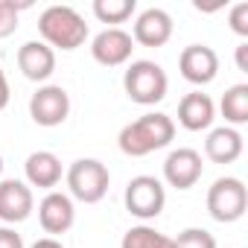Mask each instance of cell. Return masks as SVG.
<instances>
[{
  "instance_id": "cell-1",
  "label": "cell",
  "mask_w": 248,
  "mask_h": 248,
  "mask_svg": "<svg viewBox=\"0 0 248 248\" xmlns=\"http://www.w3.org/2000/svg\"><path fill=\"white\" fill-rule=\"evenodd\" d=\"M175 138V123L170 114H161V111H149L138 120H132L129 126L120 129V152L129 155V158H143V155H152L164 146H170Z\"/></svg>"
},
{
  "instance_id": "cell-2",
  "label": "cell",
  "mask_w": 248,
  "mask_h": 248,
  "mask_svg": "<svg viewBox=\"0 0 248 248\" xmlns=\"http://www.w3.org/2000/svg\"><path fill=\"white\" fill-rule=\"evenodd\" d=\"M38 32L44 38L47 47H59V50H76L85 44L88 38V24L85 18L73 9V6H47L38 18Z\"/></svg>"
},
{
  "instance_id": "cell-3",
  "label": "cell",
  "mask_w": 248,
  "mask_h": 248,
  "mask_svg": "<svg viewBox=\"0 0 248 248\" xmlns=\"http://www.w3.org/2000/svg\"><path fill=\"white\" fill-rule=\"evenodd\" d=\"M123 88H126L129 99L138 102V105H155L167 96V88H170V79H167V70L155 62H132L123 73Z\"/></svg>"
},
{
  "instance_id": "cell-4",
  "label": "cell",
  "mask_w": 248,
  "mask_h": 248,
  "mask_svg": "<svg viewBox=\"0 0 248 248\" xmlns=\"http://www.w3.org/2000/svg\"><path fill=\"white\" fill-rule=\"evenodd\" d=\"M64 178H67L70 199L85 202V204L102 202L105 193H108V184H111L108 167L102 161H96V158H79V161H73Z\"/></svg>"
},
{
  "instance_id": "cell-5",
  "label": "cell",
  "mask_w": 248,
  "mask_h": 248,
  "mask_svg": "<svg viewBox=\"0 0 248 248\" xmlns=\"http://www.w3.org/2000/svg\"><path fill=\"white\" fill-rule=\"evenodd\" d=\"M245 207H248V190L233 175L216 178L213 187L207 190V213L216 222H225V225L236 222V219L245 216Z\"/></svg>"
},
{
  "instance_id": "cell-6",
  "label": "cell",
  "mask_w": 248,
  "mask_h": 248,
  "mask_svg": "<svg viewBox=\"0 0 248 248\" xmlns=\"http://www.w3.org/2000/svg\"><path fill=\"white\" fill-rule=\"evenodd\" d=\"M167 204V190L161 184V178L155 175H135L129 184H126V210L143 222L161 216Z\"/></svg>"
},
{
  "instance_id": "cell-7",
  "label": "cell",
  "mask_w": 248,
  "mask_h": 248,
  "mask_svg": "<svg viewBox=\"0 0 248 248\" xmlns=\"http://www.w3.org/2000/svg\"><path fill=\"white\" fill-rule=\"evenodd\" d=\"M70 114V93L62 85H41L30 96V117L44 129L62 126Z\"/></svg>"
},
{
  "instance_id": "cell-8",
  "label": "cell",
  "mask_w": 248,
  "mask_h": 248,
  "mask_svg": "<svg viewBox=\"0 0 248 248\" xmlns=\"http://www.w3.org/2000/svg\"><path fill=\"white\" fill-rule=\"evenodd\" d=\"M132 50H135L132 35L126 30H120V27H108V30H102L91 41V56L102 67H120V64H126L132 59Z\"/></svg>"
},
{
  "instance_id": "cell-9",
  "label": "cell",
  "mask_w": 248,
  "mask_h": 248,
  "mask_svg": "<svg viewBox=\"0 0 248 248\" xmlns=\"http://www.w3.org/2000/svg\"><path fill=\"white\" fill-rule=\"evenodd\" d=\"M178 70L190 85H210L219 73V56L207 44H190L178 56Z\"/></svg>"
},
{
  "instance_id": "cell-10",
  "label": "cell",
  "mask_w": 248,
  "mask_h": 248,
  "mask_svg": "<svg viewBox=\"0 0 248 248\" xmlns=\"http://www.w3.org/2000/svg\"><path fill=\"white\" fill-rule=\"evenodd\" d=\"M202 172H204L202 155H199L196 149H187V146L172 149V152L167 155V161H164V181H167L170 187H175V190H190V187H196L199 178H202Z\"/></svg>"
},
{
  "instance_id": "cell-11",
  "label": "cell",
  "mask_w": 248,
  "mask_h": 248,
  "mask_svg": "<svg viewBox=\"0 0 248 248\" xmlns=\"http://www.w3.org/2000/svg\"><path fill=\"white\" fill-rule=\"evenodd\" d=\"M38 222H41L44 233H53V236L67 233V231L73 228V222H76L73 199H70L67 193L50 190V193L41 199V204H38Z\"/></svg>"
},
{
  "instance_id": "cell-12",
  "label": "cell",
  "mask_w": 248,
  "mask_h": 248,
  "mask_svg": "<svg viewBox=\"0 0 248 248\" xmlns=\"http://www.w3.org/2000/svg\"><path fill=\"white\" fill-rule=\"evenodd\" d=\"M35 207V196H32V187L27 181H18V178H3L0 181V219L15 225V222H24Z\"/></svg>"
},
{
  "instance_id": "cell-13",
  "label": "cell",
  "mask_w": 248,
  "mask_h": 248,
  "mask_svg": "<svg viewBox=\"0 0 248 248\" xmlns=\"http://www.w3.org/2000/svg\"><path fill=\"white\" fill-rule=\"evenodd\" d=\"M172 38V18L167 9H146L138 15L135 21V32H132V41L143 44V47H164L167 41Z\"/></svg>"
},
{
  "instance_id": "cell-14",
  "label": "cell",
  "mask_w": 248,
  "mask_h": 248,
  "mask_svg": "<svg viewBox=\"0 0 248 248\" xmlns=\"http://www.w3.org/2000/svg\"><path fill=\"white\" fill-rule=\"evenodd\" d=\"M18 67L30 82H47L56 70V50L44 41H27L18 50Z\"/></svg>"
},
{
  "instance_id": "cell-15",
  "label": "cell",
  "mask_w": 248,
  "mask_h": 248,
  "mask_svg": "<svg viewBox=\"0 0 248 248\" xmlns=\"http://www.w3.org/2000/svg\"><path fill=\"white\" fill-rule=\"evenodd\" d=\"M213 117H216V105L202 91H193V93H187L178 102V123L187 132H204V129H210Z\"/></svg>"
},
{
  "instance_id": "cell-16",
  "label": "cell",
  "mask_w": 248,
  "mask_h": 248,
  "mask_svg": "<svg viewBox=\"0 0 248 248\" xmlns=\"http://www.w3.org/2000/svg\"><path fill=\"white\" fill-rule=\"evenodd\" d=\"M24 172H27V184L30 187H41V190H53L59 181H62V161L47 152V149H38L27 158L24 164Z\"/></svg>"
},
{
  "instance_id": "cell-17",
  "label": "cell",
  "mask_w": 248,
  "mask_h": 248,
  "mask_svg": "<svg viewBox=\"0 0 248 248\" xmlns=\"http://www.w3.org/2000/svg\"><path fill=\"white\" fill-rule=\"evenodd\" d=\"M245 143H242V135L231 126H219L207 135L204 140V155L213 161V164H233L239 155H242Z\"/></svg>"
},
{
  "instance_id": "cell-18",
  "label": "cell",
  "mask_w": 248,
  "mask_h": 248,
  "mask_svg": "<svg viewBox=\"0 0 248 248\" xmlns=\"http://www.w3.org/2000/svg\"><path fill=\"white\" fill-rule=\"evenodd\" d=\"M120 248H175V242H172V236L161 233L152 225H135L123 233Z\"/></svg>"
},
{
  "instance_id": "cell-19",
  "label": "cell",
  "mask_w": 248,
  "mask_h": 248,
  "mask_svg": "<svg viewBox=\"0 0 248 248\" xmlns=\"http://www.w3.org/2000/svg\"><path fill=\"white\" fill-rule=\"evenodd\" d=\"M222 108V117L233 126H242V123H248V85H231L219 102Z\"/></svg>"
},
{
  "instance_id": "cell-20",
  "label": "cell",
  "mask_w": 248,
  "mask_h": 248,
  "mask_svg": "<svg viewBox=\"0 0 248 248\" xmlns=\"http://www.w3.org/2000/svg\"><path fill=\"white\" fill-rule=\"evenodd\" d=\"M138 3L135 0H93V15L102 24H126L135 15Z\"/></svg>"
},
{
  "instance_id": "cell-21",
  "label": "cell",
  "mask_w": 248,
  "mask_h": 248,
  "mask_svg": "<svg viewBox=\"0 0 248 248\" xmlns=\"http://www.w3.org/2000/svg\"><path fill=\"white\" fill-rule=\"evenodd\" d=\"M172 242L175 248H216V236L204 228H184Z\"/></svg>"
},
{
  "instance_id": "cell-22",
  "label": "cell",
  "mask_w": 248,
  "mask_h": 248,
  "mask_svg": "<svg viewBox=\"0 0 248 248\" xmlns=\"http://www.w3.org/2000/svg\"><path fill=\"white\" fill-rule=\"evenodd\" d=\"M27 3H15V0H0V38H9L18 30V15Z\"/></svg>"
},
{
  "instance_id": "cell-23",
  "label": "cell",
  "mask_w": 248,
  "mask_h": 248,
  "mask_svg": "<svg viewBox=\"0 0 248 248\" xmlns=\"http://www.w3.org/2000/svg\"><path fill=\"white\" fill-rule=\"evenodd\" d=\"M228 24H231V30H233L236 35L248 38V3H245V0H242V3H233V6H231Z\"/></svg>"
},
{
  "instance_id": "cell-24",
  "label": "cell",
  "mask_w": 248,
  "mask_h": 248,
  "mask_svg": "<svg viewBox=\"0 0 248 248\" xmlns=\"http://www.w3.org/2000/svg\"><path fill=\"white\" fill-rule=\"evenodd\" d=\"M0 248H24V239L15 228H0Z\"/></svg>"
},
{
  "instance_id": "cell-25",
  "label": "cell",
  "mask_w": 248,
  "mask_h": 248,
  "mask_svg": "<svg viewBox=\"0 0 248 248\" xmlns=\"http://www.w3.org/2000/svg\"><path fill=\"white\" fill-rule=\"evenodd\" d=\"M9 99H12V91H9V79H6L3 67H0V111H3V108L9 105Z\"/></svg>"
},
{
  "instance_id": "cell-26",
  "label": "cell",
  "mask_w": 248,
  "mask_h": 248,
  "mask_svg": "<svg viewBox=\"0 0 248 248\" xmlns=\"http://www.w3.org/2000/svg\"><path fill=\"white\" fill-rule=\"evenodd\" d=\"M236 67H239L242 73H248V41H242V44L236 47Z\"/></svg>"
},
{
  "instance_id": "cell-27",
  "label": "cell",
  "mask_w": 248,
  "mask_h": 248,
  "mask_svg": "<svg viewBox=\"0 0 248 248\" xmlns=\"http://www.w3.org/2000/svg\"><path fill=\"white\" fill-rule=\"evenodd\" d=\"M30 248H64V245H62L56 236H41V239H35Z\"/></svg>"
},
{
  "instance_id": "cell-28",
  "label": "cell",
  "mask_w": 248,
  "mask_h": 248,
  "mask_svg": "<svg viewBox=\"0 0 248 248\" xmlns=\"http://www.w3.org/2000/svg\"><path fill=\"white\" fill-rule=\"evenodd\" d=\"M0 172H3V158H0Z\"/></svg>"
}]
</instances>
